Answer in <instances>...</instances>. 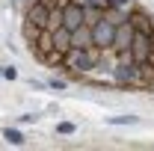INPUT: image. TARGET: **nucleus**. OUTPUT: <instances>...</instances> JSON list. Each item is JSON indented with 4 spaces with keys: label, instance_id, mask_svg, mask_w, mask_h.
Instances as JSON below:
<instances>
[{
    "label": "nucleus",
    "instance_id": "obj_4",
    "mask_svg": "<svg viewBox=\"0 0 154 151\" xmlns=\"http://www.w3.org/2000/svg\"><path fill=\"white\" fill-rule=\"evenodd\" d=\"M134 24L131 21H125V24H116V30H113V45H110V51H128L131 48V39H134Z\"/></svg>",
    "mask_w": 154,
    "mask_h": 151
},
{
    "label": "nucleus",
    "instance_id": "obj_18",
    "mask_svg": "<svg viewBox=\"0 0 154 151\" xmlns=\"http://www.w3.org/2000/svg\"><path fill=\"white\" fill-rule=\"evenodd\" d=\"M0 77L3 80H18V68L15 65H0Z\"/></svg>",
    "mask_w": 154,
    "mask_h": 151
},
{
    "label": "nucleus",
    "instance_id": "obj_7",
    "mask_svg": "<svg viewBox=\"0 0 154 151\" xmlns=\"http://www.w3.org/2000/svg\"><path fill=\"white\" fill-rule=\"evenodd\" d=\"M80 24H86L83 18V6H77V3H68V6H62V27L65 30H74Z\"/></svg>",
    "mask_w": 154,
    "mask_h": 151
},
{
    "label": "nucleus",
    "instance_id": "obj_15",
    "mask_svg": "<svg viewBox=\"0 0 154 151\" xmlns=\"http://www.w3.org/2000/svg\"><path fill=\"white\" fill-rule=\"evenodd\" d=\"M45 83H48V89H54V92H65V89H68V80H62V77H48Z\"/></svg>",
    "mask_w": 154,
    "mask_h": 151
},
{
    "label": "nucleus",
    "instance_id": "obj_13",
    "mask_svg": "<svg viewBox=\"0 0 154 151\" xmlns=\"http://www.w3.org/2000/svg\"><path fill=\"white\" fill-rule=\"evenodd\" d=\"M83 18H86V24L92 27L95 21L104 18V9H98V6H83Z\"/></svg>",
    "mask_w": 154,
    "mask_h": 151
},
{
    "label": "nucleus",
    "instance_id": "obj_17",
    "mask_svg": "<svg viewBox=\"0 0 154 151\" xmlns=\"http://www.w3.org/2000/svg\"><path fill=\"white\" fill-rule=\"evenodd\" d=\"M107 6H113V9H128V12H131L136 6V0H107Z\"/></svg>",
    "mask_w": 154,
    "mask_h": 151
},
{
    "label": "nucleus",
    "instance_id": "obj_2",
    "mask_svg": "<svg viewBox=\"0 0 154 151\" xmlns=\"http://www.w3.org/2000/svg\"><path fill=\"white\" fill-rule=\"evenodd\" d=\"M89 30H92V45L101 48V51H110V45H113V30H116L113 24L107 18H101V21H95Z\"/></svg>",
    "mask_w": 154,
    "mask_h": 151
},
{
    "label": "nucleus",
    "instance_id": "obj_3",
    "mask_svg": "<svg viewBox=\"0 0 154 151\" xmlns=\"http://www.w3.org/2000/svg\"><path fill=\"white\" fill-rule=\"evenodd\" d=\"M128 54L134 57V62H148V57H151V36L136 30L134 39H131V48H128Z\"/></svg>",
    "mask_w": 154,
    "mask_h": 151
},
{
    "label": "nucleus",
    "instance_id": "obj_10",
    "mask_svg": "<svg viewBox=\"0 0 154 151\" xmlns=\"http://www.w3.org/2000/svg\"><path fill=\"white\" fill-rule=\"evenodd\" d=\"M104 18L110 21V24H125V21H131V12H128V9H113V6H107V9H104Z\"/></svg>",
    "mask_w": 154,
    "mask_h": 151
},
{
    "label": "nucleus",
    "instance_id": "obj_12",
    "mask_svg": "<svg viewBox=\"0 0 154 151\" xmlns=\"http://www.w3.org/2000/svg\"><path fill=\"white\" fill-rule=\"evenodd\" d=\"M62 27V9L59 6H48V21H45V30H57Z\"/></svg>",
    "mask_w": 154,
    "mask_h": 151
},
{
    "label": "nucleus",
    "instance_id": "obj_20",
    "mask_svg": "<svg viewBox=\"0 0 154 151\" xmlns=\"http://www.w3.org/2000/svg\"><path fill=\"white\" fill-rule=\"evenodd\" d=\"M18 122H21V125H33V122H38V116H36V113H24Z\"/></svg>",
    "mask_w": 154,
    "mask_h": 151
},
{
    "label": "nucleus",
    "instance_id": "obj_22",
    "mask_svg": "<svg viewBox=\"0 0 154 151\" xmlns=\"http://www.w3.org/2000/svg\"><path fill=\"white\" fill-rule=\"evenodd\" d=\"M71 3H77V6H92L95 0H71Z\"/></svg>",
    "mask_w": 154,
    "mask_h": 151
},
{
    "label": "nucleus",
    "instance_id": "obj_9",
    "mask_svg": "<svg viewBox=\"0 0 154 151\" xmlns=\"http://www.w3.org/2000/svg\"><path fill=\"white\" fill-rule=\"evenodd\" d=\"M51 36H54V48L57 51H68V36H71V30H65V27H57V30H51Z\"/></svg>",
    "mask_w": 154,
    "mask_h": 151
},
{
    "label": "nucleus",
    "instance_id": "obj_14",
    "mask_svg": "<svg viewBox=\"0 0 154 151\" xmlns=\"http://www.w3.org/2000/svg\"><path fill=\"white\" fill-rule=\"evenodd\" d=\"M107 122H110V125H116V128H122V125H136V122H139V116H110V119H107Z\"/></svg>",
    "mask_w": 154,
    "mask_h": 151
},
{
    "label": "nucleus",
    "instance_id": "obj_16",
    "mask_svg": "<svg viewBox=\"0 0 154 151\" xmlns=\"http://www.w3.org/2000/svg\"><path fill=\"white\" fill-rule=\"evenodd\" d=\"M57 133H59V136H74L77 128L71 125V122H59V125H57Z\"/></svg>",
    "mask_w": 154,
    "mask_h": 151
},
{
    "label": "nucleus",
    "instance_id": "obj_11",
    "mask_svg": "<svg viewBox=\"0 0 154 151\" xmlns=\"http://www.w3.org/2000/svg\"><path fill=\"white\" fill-rule=\"evenodd\" d=\"M3 139H6V145H15V148H21V145L27 142V136H24L18 128H3Z\"/></svg>",
    "mask_w": 154,
    "mask_h": 151
},
{
    "label": "nucleus",
    "instance_id": "obj_8",
    "mask_svg": "<svg viewBox=\"0 0 154 151\" xmlns=\"http://www.w3.org/2000/svg\"><path fill=\"white\" fill-rule=\"evenodd\" d=\"M131 24H134V30H139V33H151L154 30V18L145 9H139V6L131 9Z\"/></svg>",
    "mask_w": 154,
    "mask_h": 151
},
{
    "label": "nucleus",
    "instance_id": "obj_19",
    "mask_svg": "<svg viewBox=\"0 0 154 151\" xmlns=\"http://www.w3.org/2000/svg\"><path fill=\"white\" fill-rule=\"evenodd\" d=\"M36 36H38V27H33V24H27V21H24V39L33 45V42H36Z\"/></svg>",
    "mask_w": 154,
    "mask_h": 151
},
{
    "label": "nucleus",
    "instance_id": "obj_21",
    "mask_svg": "<svg viewBox=\"0 0 154 151\" xmlns=\"http://www.w3.org/2000/svg\"><path fill=\"white\" fill-rule=\"evenodd\" d=\"M30 89H48V83H42V80H30Z\"/></svg>",
    "mask_w": 154,
    "mask_h": 151
},
{
    "label": "nucleus",
    "instance_id": "obj_1",
    "mask_svg": "<svg viewBox=\"0 0 154 151\" xmlns=\"http://www.w3.org/2000/svg\"><path fill=\"white\" fill-rule=\"evenodd\" d=\"M62 68H68L71 74H89L95 68V59L89 57V51H80V48H68L62 54Z\"/></svg>",
    "mask_w": 154,
    "mask_h": 151
},
{
    "label": "nucleus",
    "instance_id": "obj_23",
    "mask_svg": "<svg viewBox=\"0 0 154 151\" xmlns=\"http://www.w3.org/2000/svg\"><path fill=\"white\" fill-rule=\"evenodd\" d=\"M24 3H30V0H24Z\"/></svg>",
    "mask_w": 154,
    "mask_h": 151
},
{
    "label": "nucleus",
    "instance_id": "obj_6",
    "mask_svg": "<svg viewBox=\"0 0 154 151\" xmlns=\"http://www.w3.org/2000/svg\"><path fill=\"white\" fill-rule=\"evenodd\" d=\"M68 48H80V51H89V48H92V30H89V24H80V27L71 30Z\"/></svg>",
    "mask_w": 154,
    "mask_h": 151
},
{
    "label": "nucleus",
    "instance_id": "obj_5",
    "mask_svg": "<svg viewBox=\"0 0 154 151\" xmlns=\"http://www.w3.org/2000/svg\"><path fill=\"white\" fill-rule=\"evenodd\" d=\"M24 21H27V24H33V27H38V30H45L48 6H45L42 0H30V3H27V12H24Z\"/></svg>",
    "mask_w": 154,
    "mask_h": 151
}]
</instances>
